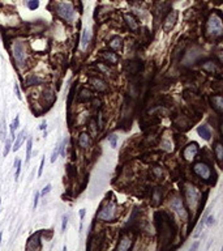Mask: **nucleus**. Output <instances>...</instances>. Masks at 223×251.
Returning a JSON list of instances; mask_svg holds the SVG:
<instances>
[{
	"mask_svg": "<svg viewBox=\"0 0 223 251\" xmlns=\"http://www.w3.org/2000/svg\"><path fill=\"white\" fill-rule=\"evenodd\" d=\"M7 139V124H5V118L3 116L0 121V140L4 141Z\"/></svg>",
	"mask_w": 223,
	"mask_h": 251,
	"instance_id": "16",
	"label": "nucleus"
},
{
	"mask_svg": "<svg viewBox=\"0 0 223 251\" xmlns=\"http://www.w3.org/2000/svg\"><path fill=\"white\" fill-rule=\"evenodd\" d=\"M129 247H131V238H129V235H124L122 238V241H120L118 244V250L119 251H127Z\"/></svg>",
	"mask_w": 223,
	"mask_h": 251,
	"instance_id": "12",
	"label": "nucleus"
},
{
	"mask_svg": "<svg viewBox=\"0 0 223 251\" xmlns=\"http://www.w3.org/2000/svg\"><path fill=\"white\" fill-rule=\"evenodd\" d=\"M115 216H116V207L114 203H108L98 213V218L103 220V221H112Z\"/></svg>",
	"mask_w": 223,
	"mask_h": 251,
	"instance_id": "4",
	"label": "nucleus"
},
{
	"mask_svg": "<svg viewBox=\"0 0 223 251\" xmlns=\"http://www.w3.org/2000/svg\"><path fill=\"white\" fill-rule=\"evenodd\" d=\"M90 83H91V85L95 88V89L99 90V92H102V90H105V89H106V84H105L100 79L93 77V79H90Z\"/></svg>",
	"mask_w": 223,
	"mask_h": 251,
	"instance_id": "14",
	"label": "nucleus"
},
{
	"mask_svg": "<svg viewBox=\"0 0 223 251\" xmlns=\"http://www.w3.org/2000/svg\"><path fill=\"white\" fill-rule=\"evenodd\" d=\"M185 198H187V202L189 208L194 209L197 204L200 202V192L197 191V188L193 186H187V190H185Z\"/></svg>",
	"mask_w": 223,
	"mask_h": 251,
	"instance_id": "5",
	"label": "nucleus"
},
{
	"mask_svg": "<svg viewBox=\"0 0 223 251\" xmlns=\"http://www.w3.org/2000/svg\"><path fill=\"white\" fill-rule=\"evenodd\" d=\"M89 37H90V33H89L87 29H85V30H84V34H82V39H81V47H82V48L86 47L87 42H89Z\"/></svg>",
	"mask_w": 223,
	"mask_h": 251,
	"instance_id": "23",
	"label": "nucleus"
},
{
	"mask_svg": "<svg viewBox=\"0 0 223 251\" xmlns=\"http://www.w3.org/2000/svg\"><path fill=\"white\" fill-rule=\"evenodd\" d=\"M222 33H223V28H222L221 17L216 15H212L206 22V34L213 37V38H216V37H221Z\"/></svg>",
	"mask_w": 223,
	"mask_h": 251,
	"instance_id": "1",
	"label": "nucleus"
},
{
	"mask_svg": "<svg viewBox=\"0 0 223 251\" xmlns=\"http://www.w3.org/2000/svg\"><path fill=\"white\" fill-rule=\"evenodd\" d=\"M193 171L198 175V177L203 180H209L212 178V169L205 162H197L193 166Z\"/></svg>",
	"mask_w": 223,
	"mask_h": 251,
	"instance_id": "6",
	"label": "nucleus"
},
{
	"mask_svg": "<svg viewBox=\"0 0 223 251\" xmlns=\"http://www.w3.org/2000/svg\"><path fill=\"white\" fill-rule=\"evenodd\" d=\"M31 148H33V140L31 139H29L28 140V143H26V160H25V162H28L30 161V156H31Z\"/></svg>",
	"mask_w": 223,
	"mask_h": 251,
	"instance_id": "22",
	"label": "nucleus"
},
{
	"mask_svg": "<svg viewBox=\"0 0 223 251\" xmlns=\"http://www.w3.org/2000/svg\"><path fill=\"white\" fill-rule=\"evenodd\" d=\"M68 218H69V215H64V216H63V221H61V231H65L67 225H68Z\"/></svg>",
	"mask_w": 223,
	"mask_h": 251,
	"instance_id": "28",
	"label": "nucleus"
},
{
	"mask_svg": "<svg viewBox=\"0 0 223 251\" xmlns=\"http://www.w3.org/2000/svg\"><path fill=\"white\" fill-rule=\"evenodd\" d=\"M18 126H20V116H16L15 119H13V122H12L11 123V135H12V139H13L15 140V131L18 128Z\"/></svg>",
	"mask_w": 223,
	"mask_h": 251,
	"instance_id": "19",
	"label": "nucleus"
},
{
	"mask_svg": "<svg viewBox=\"0 0 223 251\" xmlns=\"http://www.w3.org/2000/svg\"><path fill=\"white\" fill-rule=\"evenodd\" d=\"M124 18H125V22L128 24L129 29H132V30H136V29L138 28V24H137V21L135 20V17H133V16H131V15H125V16H124Z\"/></svg>",
	"mask_w": 223,
	"mask_h": 251,
	"instance_id": "17",
	"label": "nucleus"
},
{
	"mask_svg": "<svg viewBox=\"0 0 223 251\" xmlns=\"http://www.w3.org/2000/svg\"><path fill=\"white\" fill-rule=\"evenodd\" d=\"M171 208H172L177 215H179L183 220H187V217H188V215H187V211L184 209V207H183V203H181V200L180 199H177V198H175L172 202H171Z\"/></svg>",
	"mask_w": 223,
	"mask_h": 251,
	"instance_id": "8",
	"label": "nucleus"
},
{
	"mask_svg": "<svg viewBox=\"0 0 223 251\" xmlns=\"http://www.w3.org/2000/svg\"><path fill=\"white\" fill-rule=\"evenodd\" d=\"M43 167H44V157H42L41 160V165H39V170H38V177H41L43 173Z\"/></svg>",
	"mask_w": 223,
	"mask_h": 251,
	"instance_id": "34",
	"label": "nucleus"
},
{
	"mask_svg": "<svg viewBox=\"0 0 223 251\" xmlns=\"http://www.w3.org/2000/svg\"><path fill=\"white\" fill-rule=\"evenodd\" d=\"M0 244H2V234H0Z\"/></svg>",
	"mask_w": 223,
	"mask_h": 251,
	"instance_id": "39",
	"label": "nucleus"
},
{
	"mask_svg": "<svg viewBox=\"0 0 223 251\" xmlns=\"http://www.w3.org/2000/svg\"><path fill=\"white\" fill-rule=\"evenodd\" d=\"M15 169H16L15 179L18 180V177H20V171H21V161H20V158H16V160H15Z\"/></svg>",
	"mask_w": 223,
	"mask_h": 251,
	"instance_id": "24",
	"label": "nucleus"
},
{
	"mask_svg": "<svg viewBox=\"0 0 223 251\" xmlns=\"http://www.w3.org/2000/svg\"><path fill=\"white\" fill-rule=\"evenodd\" d=\"M38 7H39V0H29L28 2V8L31 11H35Z\"/></svg>",
	"mask_w": 223,
	"mask_h": 251,
	"instance_id": "26",
	"label": "nucleus"
},
{
	"mask_svg": "<svg viewBox=\"0 0 223 251\" xmlns=\"http://www.w3.org/2000/svg\"><path fill=\"white\" fill-rule=\"evenodd\" d=\"M78 144L81 148H87L89 145H90V137H89L87 134H81L80 135V139H78Z\"/></svg>",
	"mask_w": 223,
	"mask_h": 251,
	"instance_id": "15",
	"label": "nucleus"
},
{
	"mask_svg": "<svg viewBox=\"0 0 223 251\" xmlns=\"http://www.w3.org/2000/svg\"><path fill=\"white\" fill-rule=\"evenodd\" d=\"M154 173H155L157 177H161V175H162V170H161L159 167H155V169H154Z\"/></svg>",
	"mask_w": 223,
	"mask_h": 251,
	"instance_id": "37",
	"label": "nucleus"
},
{
	"mask_svg": "<svg viewBox=\"0 0 223 251\" xmlns=\"http://www.w3.org/2000/svg\"><path fill=\"white\" fill-rule=\"evenodd\" d=\"M12 54H13L15 62L18 68L25 67V62H26V50H25V43L21 41H17L13 43V48H12Z\"/></svg>",
	"mask_w": 223,
	"mask_h": 251,
	"instance_id": "2",
	"label": "nucleus"
},
{
	"mask_svg": "<svg viewBox=\"0 0 223 251\" xmlns=\"http://www.w3.org/2000/svg\"><path fill=\"white\" fill-rule=\"evenodd\" d=\"M215 222V218H214V216L213 215H210L209 217H207V220H206V225L207 226H212V225Z\"/></svg>",
	"mask_w": 223,
	"mask_h": 251,
	"instance_id": "33",
	"label": "nucleus"
},
{
	"mask_svg": "<svg viewBox=\"0 0 223 251\" xmlns=\"http://www.w3.org/2000/svg\"><path fill=\"white\" fill-rule=\"evenodd\" d=\"M60 154V144H58L55 148H54V150H52V154H51V162H54L56 161V158H58V156Z\"/></svg>",
	"mask_w": 223,
	"mask_h": 251,
	"instance_id": "25",
	"label": "nucleus"
},
{
	"mask_svg": "<svg viewBox=\"0 0 223 251\" xmlns=\"http://www.w3.org/2000/svg\"><path fill=\"white\" fill-rule=\"evenodd\" d=\"M11 147H12L11 140H9V139H5V147H4V150H3V156H4V157L8 156L9 150H11Z\"/></svg>",
	"mask_w": 223,
	"mask_h": 251,
	"instance_id": "27",
	"label": "nucleus"
},
{
	"mask_svg": "<svg viewBox=\"0 0 223 251\" xmlns=\"http://www.w3.org/2000/svg\"><path fill=\"white\" fill-rule=\"evenodd\" d=\"M116 140H118V136L116 135H111L110 137H108V141H110L112 148H116Z\"/></svg>",
	"mask_w": 223,
	"mask_h": 251,
	"instance_id": "30",
	"label": "nucleus"
},
{
	"mask_svg": "<svg viewBox=\"0 0 223 251\" xmlns=\"http://www.w3.org/2000/svg\"><path fill=\"white\" fill-rule=\"evenodd\" d=\"M215 154H216V160H218V162L221 164L222 158H223V147L219 143L215 145Z\"/></svg>",
	"mask_w": 223,
	"mask_h": 251,
	"instance_id": "21",
	"label": "nucleus"
},
{
	"mask_svg": "<svg viewBox=\"0 0 223 251\" xmlns=\"http://www.w3.org/2000/svg\"><path fill=\"white\" fill-rule=\"evenodd\" d=\"M85 209H81L80 211V218H81V225H80V229H82V222H84V217H85Z\"/></svg>",
	"mask_w": 223,
	"mask_h": 251,
	"instance_id": "36",
	"label": "nucleus"
},
{
	"mask_svg": "<svg viewBox=\"0 0 223 251\" xmlns=\"http://www.w3.org/2000/svg\"><path fill=\"white\" fill-rule=\"evenodd\" d=\"M50 191H51V185H47V186H46V187H44L43 190H42V192H41V196H46Z\"/></svg>",
	"mask_w": 223,
	"mask_h": 251,
	"instance_id": "32",
	"label": "nucleus"
},
{
	"mask_svg": "<svg viewBox=\"0 0 223 251\" xmlns=\"http://www.w3.org/2000/svg\"><path fill=\"white\" fill-rule=\"evenodd\" d=\"M212 102H213V107L218 111V112H222L223 111V99L221 96H215L212 98Z\"/></svg>",
	"mask_w": 223,
	"mask_h": 251,
	"instance_id": "13",
	"label": "nucleus"
},
{
	"mask_svg": "<svg viewBox=\"0 0 223 251\" xmlns=\"http://www.w3.org/2000/svg\"><path fill=\"white\" fill-rule=\"evenodd\" d=\"M103 58H105L108 63H111V64H115V63L118 62V56L114 54V52H103Z\"/></svg>",
	"mask_w": 223,
	"mask_h": 251,
	"instance_id": "20",
	"label": "nucleus"
},
{
	"mask_svg": "<svg viewBox=\"0 0 223 251\" xmlns=\"http://www.w3.org/2000/svg\"><path fill=\"white\" fill-rule=\"evenodd\" d=\"M25 137H26V131H21L20 134H18L16 137H15V144H13V147H12V149H13V152H17L18 149H20V147H21V144L24 143V140H25Z\"/></svg>",
	"mask_w": 223,
	"mask_h": 251,
	"instance_id": "11",
	"label": "nucleus"
},
{
	"mask_svg": "<svg viewBox=\"0 0 223 251\" xmlns=\"http://www.w3.org/2000/svg\"><path fill=\"white\" fill-rule=\"evenodd\" d=\"M38 83H41V80L38 79L37 76H34V75L28 79V84H29V85H34V84H38Z\"/></svg>",
	"mask_w": 223,
	"mask_h": 251,
	"instance_id": "29",
	"label": "nucleus"
},
{
	"mask_svg": "<svg viewBox=\"0 0 223 251\" xmlns=\"http://www.w3.org/2000/svg\"><path fill=\"white\" fill-rule=\"evenodd\" d=\"M197 153H198V145H197L196 143H192V144H189V145L185 147V149H184V152H183V157L187 161H192L197 156Z\"/></svg>",
	"mask_w": 223,
	"mask_h": 251,
	"instance_id": "7",
	"label": "nucleus"
},
{
	"mask_svg": "<svg viewBox=\"0 0 223 251\" xmlns=\"http://www.w3.org/2000/svg\"><path fill=\"white\" fill-rule=\"evenodd\" d=\"M108 45H110V47L112 50H120V48H122V46H123V39L119 38V37H115V38H112L110 41Z\"/></svg>",
	"mask_w": 223,
	"mask_h": 251,
	"instance_id": "18",
	"label": "nucleus"
},
{
	"mask_svg": "<svg viewBox=\"0 0 223 251\" xmlns=\"http://www.w3.org/2000/svg\"><path fill=\"white\" fill-rule=\"evenodd\" d=\"M15 94H16V97L18 98V99H22V97H21V93H20V89H18V85L17 84H15Z\"/></svg>",
	"mask_w": 223,
	"mask_h": 251,
	"instance_id": "35",
	"label": "nucleus"
},
{
	"mask_svg": "<svg viewBox=\"0 0 223 251\" xmlns=\"http://www.w3.org/2000/svg\"><path fill=\"white\" fill-rule=\"evenodd\" d=\"M197 134H198V135L202 137V139L206 140V141H209L210 137H212V131H210L209 126H206V124L200 126V127L197 128Z\"/></svg>",
	"mask_w": 223,
	"mask_h": 251,
	"instance_id": "10",
	"label": "nucleus"
},
{
	"mask_svg": "<svg viewBox=\"0 0 223 251\" xmlns=\"http://www.w3.org/2000/svg\"><path fill=\"white\" fill-rule=\"evenodd\" d=\"M176 16H177V12H171V13H168L167 18H166V22H164V31H168L170 29H172V26L175 25V21H176Z\"/></svg>",
	"mask_w": 223,
	"mask_h": 251,
	"instance_id": "9",
	"label": "nucleus"
},
{
	"mask_svg": "<svg viewBox=\"0 0 223 251\" xmlns=\"http://www.w3.org/2000/svg\"><path fill=\"white\" fill-rule=\"evenodd\" d=\"M46 127H47V122L44 121V122H42V124L39 126V130H46Z\"/></svg>",
	"mask_w": 223,
	"mask_h": 251,
	"instance_id": "38",
	"label": "nucleus"
},
{
	"mask_svg": "<svg viewBox=\"0 0 223 251\" xmlns=\"http://www.w3.org/2000/svg\"><path fill=\"white\" fill-rule=\"evenodd\" d=\"M39 196H41V192H35L34 194V203H33V208L34 209L38 207V200H39Z\"/></svg>",
	"mask_w": 223,
	"mask_h": 251,
	"instance_id": "31",
	"label": "nucleus"
},
{
	"mask_svg": "<svg viewBox=\"0 0 223 251\" xmlns=\"http://www.w3.org/2000/svg\"><path fill=\"white\" fill-rule=\"evenodd\" d=\"M56 12H58V16L60 18H63L64 21H72L73 20V16H74V9H73V5L69 3V2H63L59 3L58 7H56Z\"/></svg>",
	"mask_w": 223,
	"mask_h": 251,
	"instance_id": "3",
	"label": "nucleus"
},
{
	"mask_svg": "<svg viewBox=\"0 0 223 251\" xmlns=\"http://www.w3.org/2000/svg\"><path fill=\"white\" fill-rule=\"evenodd\" d=\"M0 205H2V199H0Z\"/></svg>",
	"mask_w": 223,
	"mask_h": 251,
	"instance_id": "40",
	"label": "nucleus"
}]
</instances>
